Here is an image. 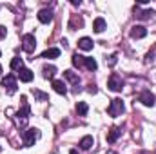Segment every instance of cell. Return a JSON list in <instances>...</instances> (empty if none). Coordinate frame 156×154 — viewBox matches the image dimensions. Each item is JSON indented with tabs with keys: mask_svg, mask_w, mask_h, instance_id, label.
Wrapping results in <instances>:
<instances>
[{
	"mask_svg": "<svg viewBox=\"0 0 156 154\" xmlns=\"http://www.w3.org/2000/svg\"><path fill=\"white\" fill-rule=\"evenodd\" d=\"M38 136H40V131H38V129H35V127H31V129L24 131V134H22L24 147H31V145H35V142L38 140Z\"/></svg>",
	"mask_w": 156,
	"mask_h": 154,
	"instance_id": "cell-1",
	"label": "cell"
},
{
	"mask_svg": "<svg viewBox=\"0 0 156 154\" xmlns=\"http://www.w3.org/2000/svg\"><path fill=\"white\" fill-rule=\"evenodd\" d=\"M18 78H20L22 82L29 83V82L33 80V71H31V69H27V67H22V69L18 71Z\"/></svg>",
	"mask_w": 156,
	"mask_h": 154,
	"instance_id": "cell-10",
	"label": "cell"
},
{
	"mask_svg": "<svg viewBox=\"0 0 156 154\" xmlns=\"http://www.w3.org/2000/svg\"><path fill=\"white\" fill-rule=\"evenodd\" d=\"M0 75H2V65H0Z\"/></svg>",
	"mask_w": 156,
	"mask_h": 154,
	"instance_id": "cell-31",
	"label": "cell"
},
{
	"mask_svg": "<svg viewBox=\"0 0 156 154\" xmlns=\"http://www.w3.org/2000/svg\"><path fill=\"white\" fill-rule=\"evenodd\" d=\"M83 65H85V69H89V71H96V69H98L96 60H94V58H89V56H83Z\"/></svg>",
	"mask_w": 156,
	"mask_h": 154,
	"instance_id": "cell-18",
	"label": "cell"
},
{
	"mask_svg": "<svg viewBox=\"0 0 156 154\" xmlns=\"http://www.w3.org/2000/svg\"><path fill=\"white\" fill-rule=\"evenodd\" d=\"M31 93L35 94V98H38L40 102H47V100H49V94L42 93V91H38V89H31Z\"/></svg>",
	"mask_w": 156,
	"mask_h": 154,
	"instance_id": "cell-23",
	"label": "cell"
},
{
	"mask_svg": "<svg viewBox=\"0 0 156 154\" xmlns=\"http://www.w3.org/2000/svg\"><path fill=\"white\" fill-rule=\"evenodd\" d=\"M120 134H122V129H120V127H111V131H109V134H107V142H109V143H115L118 138H120Z\"/></svg>",
	"mask_w": 156,
	"mask_h": 154,
	"instance_id": "cell-12",
	"label": "cell"
},
{
	"mask_svg": "<svg viewBox=\"0 0 156 154\" xmlns=\"http://www.w3.org/2000/svg\"><path fill=\"white\" fill-rule=\"evenodd\" d=\"M105 154H116V152H113V151H109V152H105Z\"/></svg>",
	"mask_w": 156,
	"mask_h": 154,
	"instance_id": "cell-30",
	"label": "cell"
},
{
	"mask_svg": "<svg viewBox=\"0 0 156 154\" xmlns=\"http://www.w3.org/2000/svg\"><path fill=\"white\" fill-rule=\"evenodd\" d=\"M80 149H83V151H87V149H91L93 145H94V140H93V136H83L82 140H80Z\"/></svg>",
	"mask_w": 156,
	"mask_h": 154,
	"instance_id": "cell-15",
	"label": "cell"
},
{
	"mask_svg": "<svg viewBox=\"0 0 156 154\" xmlns=\"http://www.w3.org/2000/svg\"><path fill=\"white\" fill-rule=\"evenodd\" d=\"M105 27H107V24H105V20H104L102 16L94 18V22H93V29H94V33H104Z\"/></svg>",
	"mask_w": 156,
	"mask_h": 154,
	"instance_id": "cell-9",
	"label": "cell"
},
{
	"mask_svg": "<svg viewBox=\"0 0 156 154\" xmlns=\"http://www.w3.org/2000/svg\"><path fill=\"white\" fill-rule=\"evenodd\" d=\"M0 149H2V147H0Z\"/></svg>",
	"mask_w": 156,
	"mask_h": 154,
	"instance_id": "cell-32",
	"label": "cell"
},
{
	"mask_svg": "<svg viewBox=\"0 0 156 154\" xmlns=\"http://www.w3.org/2000/svg\"><path fill=\"white\" fill-rule=\"evenodd\" d=\"M5 35H7L5 27H4V26H0V40H4V38H5Z\"/></svg>",
	"mask_w": 156,
	"mask_h": 154,
	"instance_id": "cell-27",
	"label": "cell"
},
{
	"mask_svg": "<svg viewBox=\"0 0 156 154\" xmlns=\"http://www.w3.org/2000/svg\"><path fill=\"white\" fill-rule=\"evenodd\" d=\"M154 100L156 98L151 91H142L140 96H138V102H142L145 107H153V105H154Z\"/></svg>",
	"mask_w": 156,
	"mask_h": 154,
	"instance_id": "cell-6",
	"label": "cell"
},
{
	"mask_svg": "<svg viewBox=\"0 0 156 154\" xmlns=\"http://www.w3.org/2000/svg\"><path fill=\"white\" fill-rule=\"evenodd\" d=\"M53 89L58 93V94H67V87L62 80H53Z\"/></svg>",
	"mask_w": 156,
	"mask_h": 154,
	"instance_id": "cell-14",
	"label": "cell"
},
{
	"mask_svg": "<svg viewBox=\"0 0 156 154\" xmlns=\"http://www.w3.org/2000/svg\"><path fill=\"white\" fill-rule=\"evenodd\" d=\"M89 93H93V94H94V93H96V87H94V85H89Z\"/></svg>",
	"mask_w": 156,
	"mask_h": 154,
	"instance_id": "cell-28",
	"label": "cell"
},
{
	"mask_svg": "<svg viewBox=\"0 0 156 154\" xmlns=\"http://www.w3.org/2000/svg\"><path fill=\"white\" fill-rule=\"evenodd\" d=\"M9 67H11L13 71H20V69H22V58H20V56H15V58L11 60Z\"/></svg>",
	"mask_w": 156,
	"mask_h": 154,
	"instance_id": "cell-20",
	"label": "cell"
},
{
	"mask_svg": "<svg viewBox=\"0 0 156 154\" xmlns=\"http://www.w3.org/2000/svg\"><path fill=\"white\" fill-rule=\"evenodd\" d=\"M123 111H125V107H123V102H122L120 98L111 100V103H109V107H107V114L113 116V118H116V116H120Z\"/></svg>",
	"mask_w": 156,
	"mask_h": 154,
	"instance_id": "cell-2",
	"label": "cell"
},
{
	"mask_svg": "<svg viewBox=\"0 0 156 154\" xmlns=\"http://www.w3.org/2000/svg\"><path fill=\"white\" fill-rule=\"evenodd\" d=\"M107 87H109L111 91H115V93H120V91L123 89V82H122V78L118 76L116 73H113V75L109 76V82H107Z\"/></svg>",
	"mask_w": 156,
	"mask_h": 154,
	"instance_id": "cell-5",
	"label": "cell"
},
{
	"mask_svg": "<svg viewBox=\"0 0 156 154\" xmlns=\"http://www.w3.org/2000/svg\"><path fill=\"white\" fill-rule=\"evenodd\" d=\"M87 111H89V107H87V103H85V102H78V103H76L78 116H85V114H87Z\"/></svg>",
	"mask_w": 156,
	"mask_h": 154,
	"instance_id": "cell-21",
	"label": "cell"
},
{
	"mask_svg": "<svg viewBox=\"0 0 156 154\" xmlns=\"http://www.w3.org/2000/svg\"><path fill=\"white\" fill-rule=\"evenodd\" d=\"M73 65H76V67L83 65V56H80V54H73Z\"/></svg>",
	"mask_w": 156,
	"mask_h": 154,
	"instance_id": "cell-25",
	"label": "cell"
},
{
	"mask_svg": "<svg viewBox=\"0 0 156 154\" xmlns=\"http://www.w3.org/2000/svg\"><path fill=\"white\" fill-rule=\"evenodd\" d=\"M71 154H78V152H76V151H75V149H73V151H71Z\"/></svg>",
	"mask_w": 156,
	"mask_h": 154,
	"instance_id": "cell-29",
	"label": "cell"
},
{
	"mask_svg": "<svg viewBox=\"0 0 156 154\" xmlns=\"http://www.w3.org/2000/svg\"><path fill=\"white\" fill-rule=\"evenodd\" d=\"M35 47H37V38H35V35L27 33V35L22 37V49H24L26 53H33Z\"/></svg>",
	"mask_w": 156,
	"mask_h": 154,
	"instance_id": "cell-3",
	"label": "cell"
},
{
	"mask_svg": "<svg viewBox=\"0 0 156 154\" xmlns=\"http://www.w3.org/2000/svg\"><path fill=\"white\" fill-rule=\"evenodd\" d=\"M20 100H22V109H18L16 116H18V118H24V120H26V118L29 116V113H31V107L27 105V98H26V96H22Z\"/></svg>",
	"mask_w": 156,
	"mask_h": 154,
	"instance_id": "cell-7",
	"label": "cell"
},
{
	"mask_svg": "<svg viewBox=\"0 0 156 154\" xmlns=\"http://www.w3.org/2000/svg\"><path fill=\"white\" fill-rule=\"evenodd\" d=\"M78 47H80L82 51H91V49H93V40L87 38V37H83V38L78 40Z\"/></svg>",
	"mask_w": 156,
	"mask_h": 154,
	"instance_id": "cell-16",
	"label": "cell"
},
{
	"mask_svg": "<svg viewBox=\"0 0 156 154\" xmlns=\"http://www.w3.org/2000/svg\"><path fill=\"white\" fill-rule=\"evenodd\" d=\"M42 73H44V78H45V80H49V78L53 80L55 75H56V67H55V65H44Z\"/></svg>",
	"mask_w": 156,
	"mask_h": 154,
	"instance_id": "cell-17",
	"label": "cell"
},
{
	"mask_svg": "<svg viewBox=\"0 0 156 154\" xmlns=\"http://www.w3.org/2000/svg\"><path fill=\"white\" fill-rule=\"evenodd\" d=\"M147 35V29L144 27V26H134L133 29H131V38L138 40V38H144Z\"/></svg>",
	"mask_w": 156,
	"mask_h": 154,
	"instance_id": "cell-8",
	"label": "cell"
},
{
	"mask_svg": "<svg viewBox=\"0 0 156 154\" xmlns=\"http://www.w3.org/2000/svg\"><path fill=\"white\" fill-rule=\"evenodd\" d=\"M2 87L5 89L7 94H15L16 93V78L13 76V75H7L2 80Z\"/></svg>",
	"mask_w": 156,
	"mask_h": 154,
	"instance_id": "cell-4",
	"label": "cell"
},
{
	"mask_svg": "<svg viewBox=\"0 0 156 154\" xmlns=\"http://www.w3.org/2000/svg\"><path fill=\"white\" fill-rule=\"evenodd\" d=\"M116 60H118V54H111L109 58H105V62L113 67V65H116Z\"/></svg>",
	"mask_w": 156,
	"mask_h": 154,
	"instance_id": "cell-26",
	"label": "cell"
},
{
	"mask_svg": "<svg viewBox=\"0 0 156 154\" xmlns=\"http://www.w3.org/2000/svg\"><path fill=\"white\" fill-rule=\"evenodd\" d=\"M82 26H83V20H82V18H76V16H73L71 22H69V29H71V31H75L76 27H82Z\"/></svg>",
	"mask_w": 156,
	"mask_h": 154,
	"instance_id": "cell-22",
	"label": "cell"
},
{
	"mask_svg": "<svg viewBox=\"0 0 156 154\" xmlns=\"http://www.w3.org/2000/svg\"><path fill=\"white\" fill-rule=\"evenodd\" d=\"M38 20L42 24H49V22L53 20V13H51L49 9H40L38 11Z\"/></svg>",
	"mask_w": 156,
	"mask_h": 154,
	"instance_id": "cell-11",
	"label": "cell"
},
{
	"mask_svg": "<svg viewBox=\"0 0 156 154\" xmlns=\"http://www.w3.org/2000/svg\"><path fill=\"white\" fill-rule=\"evenodd\" d=\"M153 15H154V11H153V9H147V11H142V13H138L136 16H138V18H142V20H147V18H151Z\"/></svg>",
	"mask_w": 156,
	"mask_h": 154,
	"instance_id": "cell-24",
	"label": "cell"
},
{
	"mask_svg": "<svg viewBox=\"0 0 156 154\" xmlns=\"http://www.w3.org/2000/svg\"><path fill=\"white\" fill-rule=\"evenodd\" d=\"M64 76L67 78L73 85H76L78 87V82H80V76H78L76 73H73V71H64Z\"/></svg>",
	"mask_w": 156,
	"mask_h": 154,
	"instance_id": "cell-19",
	"label": "cell"
},
{
	"mask_svg": "<svg viewBox=\"0 0 156 154\" xmlns=\"http://www.w3.org/2000/svg\"><path fill=\"white\" fill-rule=\"evenodd\" d=\"M58 56H60V49L58 47H49L47 51L42 53V58H49V60L51 58H58Z\"/></svg>",
	"mask_w": 156,
	"mask_h": 154,
	"instance_id": "cell-13",
	"label": "cell"
}]
</instances>
